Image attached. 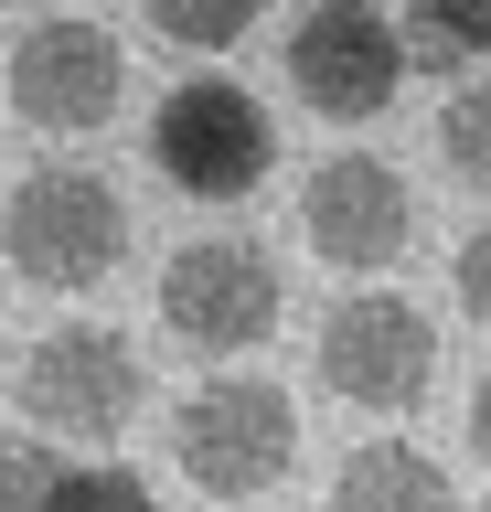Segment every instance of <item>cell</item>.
Returning a JSON list of instances; mask_svg holds the SVG:
<instances>
[{
  "instance_id": "cell-1",
  "label": "cell",
  "mask_w": 491,
  "mask_h": 512,
  "mask_svg": "<svg viewBox=\"0 0 491 512\" xmlns=\"http://www.w3.org/2000/svg\"><path fill=\"white\" fill-rule=\"evenodd\" d=\"M171 459H182V480L214 491V502H257V491H278L289 459H299V406L267 374H214V384L182 395V416H171Z\"/></svg>"
},
{
  "instance_id": "cell-2",
  "label": "cell",
  "mask_w": 491,
  "mask_h": 512,
  "mask_svg": "<svg viewBox=\"0 0 491 512\" xmlns=\"http://www.w3.org/2000/svg\"><path fill=\"white\" fill-rule=\"evenodd\" d=\"M0 256H11V278L75 299L129 256V203L107 192V171H33L0 203Z\"/></svg>"
},
{
  "instance_id": "cell-3",
  "label": "cell",
  "mask_w": 491,
  "mask_h": 512,
  "mask_svg": "<svg viewBox=\"0 0 491 512\" xmlns=\"http://www.w3.org/2000/svg\"><path fill=\"white\" fill-rule=\"evenodd\" d=\"M321 384L342 406L363 416H406L438 384V320L417 299H395V288H353V299H331L321 310V342H310Z\"/></svg>"
},
{
  "instance_id": "cell-4",
  "label": "cell",
  "mask_w": 491,
  "mask_h": 512,
  "mask_svg": "<svg viewBox=\"0 0 491 512\" xmlns=\"http://www.w3.org/2000/svg\"><path fill=\"white\" fill-rule=\"evenodd\" d=\"M150 160H161V182L182 203H246L267 182V160H278V128L246 86L225 75H203V86H171L161 118H150Z\"/></svg>"
},
{
  "instance_id": "cell-5",
  "label": "cell",
  "mask_w": 491,
  "mask_h": 512,
  "mask_svg": "<svg viewBox=\"0 0 491 512\" xmlns=\"http://www.w3.org/2000/svg\"><path fill=\"white\" fill-rule=\"evenodd\" d=\"M278 267H267V246H246V235H193V246L161 267V331L182 352H214V363H235V352H257L267 331H278Z\"/></svg>"
},
{
  "instance_id": "cell-6",
  "label": "cell",
  "mask_w": 491,
  "mask_h": 512,
  "mask_svg": "<svg viewBox=\"0 0 491 512\" xmlns=\"http://www.w3.org/2000/svg\"><path fill=\"white\" fill-rule=\"evenodd\" d=\"M289 86L310 118L331 128H363V118H385L395 86H406V32L374 11V0H310L289 32Z\"/></svg>"
},
{
  "instance_id": "cell-7",
  "label": "cell",
  "mask_w": 491,
  "mask_h": 512,
  "mask_svg": "<svg viewBox=\"0 0 491 512\" xmlns=\"http://www.w3.org/2000/svg\"><path fill=\"white\" fill-rule=\"evenodd\" d=\"M22 416L33 427H65V438H118L139 416V395H150V374H139L129 331H107V320H65V331H43L33 352H22Z\"/></svg>"
},
{
  "instance_id": "cell-8",
  "label": "cell",
  "mask_w": 491,
  "mask_h": 512,
  "mask_svg": "<svg viewBox=\"0 0 491 512\" xmlns=\"http://www.w3.org/2000/svg\"><path fill=\"white\" fill-rule=\"evenodd\" d=\"M0 86H11V107H22L43 139H86V128L118 118V96H129V54H118L97 22L54 11V22H33L22 43H11Z\"/></svg>"
},
{
  "instance_id": "cell-9",
  "label": "cell",
  "mask_w": 491,
  "mask_h": 512,
  "mask_svg": "<svg viewBox=\"0 0 491 512\" xmlns=\"http://www.w3.org/2000/svg\"><path fill=\"white\" fill-rule=\"evenodd\" d=\"M299 235H310V256H331L342 278H374V267H395L406 256V235H417V203H406V171L374 150H331L310 182H299Z\"/></svg>"
},
{
  "instance_id": "cell-10",
  "label": "cell",
  "mask_w": 491,
  "mask_h": 512,
  "mask_svg": "<svg viewBox=\"0 0 491 512\" xmlns=\"http://www.w3.org/2000/svg\"><path fill=\"white\" fill-rule=\"evenodd\" d=\"M331 512H459L449 470L406 438H363L342 470H331Z\"/></svg>"
},
{
  "instance_id": "cell-11",
  "label": "cell",
  "mask_w": 491,
  "mask_h": 512,
  "mask_svg": "<svg viewBox=\"0 0 491 512\" xmlns=\"http://www.w3.org/2000/svg\"><path fill=\"white\" fill-rule=\"evenodd\" d=\"M406 64H491V0H406Z\"/></svg>"
},
{
  "instance_id": "cell-12",
  "label": "cell",
  "mask_w": 491,
  "mask_h": 512,
  "mask_svg": "<svg viewBox=\"0 0 491 512\" xmlns=\"http://www.w3.org/2000/svg\"><path fill=\"white\" fill-rule=\"evenodd\" d=\"M150 11V32L161 43H182V54H225V43H246L257 32L267 0H139Z\"/></svg>"
},
{
  "instance_id": "cell-13",
  "label": "cell",
  "mask_w": 491,
  "mask_h": 512,
  "mask_svg": "<svg viewBox=\"0 0 491 512\" xmlns=\"http://www.w3.org/2000/svg\"><path fill=\"white\" fill-rule=\"evenodd\" d=\"M54 512H161V491H150L139 470H118V459H65Z\"/></svg>"
},
{
  "instance_id": "cell-14",
  "label": "cell",
  "mask_w": 491,
  "mask_h": 512,
  "mask_svg": "<svg viewBox=\"0 0 491 512\" xmlns=\"http://www.w3.org/2000/svg\"><path fill=\"white\" fill-rule=\"evenodd\" d=\"M438 160H449L459 182L491 192V75H481V86H459L449 107H438Z\"/></svg>"
},
{
  "instance_id": "cell-15",
  "label": "cell",
  "mask_w": 491,
  "mask_h": 512,
  "mask_svg": "<svg viewBox=\"0 0 491 512\" xmlns=\"http://www.w3.org/2000/svg\"><path fill=\"white\" fill-rule=\"evenodd\" d=\"M54 480H65V459L43 438H0V512H54Z\"/></svg>"
},
{
  "instance_id": "cell-16",
  "label": "cell",
  "mask_w": 491,
  "mask_h": 512,
  "mask_svg": "<svg viewBox=\"0 0 491 512\" xmlns=\"http://www.w3.org/2000/svg\"><path fill=\"white\" fill-rule=\"evenodd\" d=\"M449 278H459V310H470V320L491 331V224L470 235V246H459V267H449Z\"/></svg>"
},
{
  "instance_id": "cell-17",
  "label": "cell",
  "mask_w": 491,
  "mask_h": 512,
  "mask_svg": "<svg viewBox=\"0 0 491 512\" xmlns=\"http://www.w3.org/2000/svg\"><path fill=\"white\" fill-rule=\"evenodd\" d=\"M470 459H481V470H491V374L470 384Z\"/></svg>"
}]
</instances>
